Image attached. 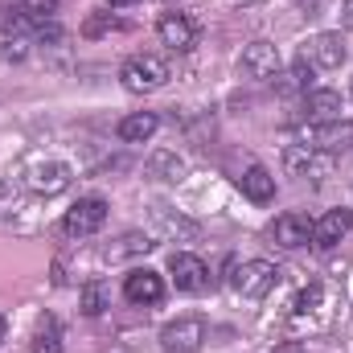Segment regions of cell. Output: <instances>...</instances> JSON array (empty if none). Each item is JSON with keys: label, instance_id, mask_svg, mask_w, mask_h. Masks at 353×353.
<instances>
[{"label": "cell", "instance_id": "6da1fadb", "mask_svg": "<svg viewBox=\"0 0 353 353\" xmlns=\"http://www.w3.org/2000/svg\"><path fill=\"white\" fill-rule=\"evenodd\" d=\"M119 83L132 94H148V90H161L169 83V66L157 54H136V58H128L119 66Z\"/></svg>", "mask_w": 353, "mask_h": 353}, {"label": "cell", "instance_id": "7a4b0ae2", "mask_svg": "<svg viewBox=\"0 0 353 353\" xmlns=\"http://www.w3.org/2000/svg\"><path fill=\"white\" fill-rule=\"evenodd\" d=\"M275 283H279V271H275V263H267V259H247V263H234V271H230V288L239 296H247V300L271 296Z\"/></svg>", "mask_w": 353, "mask_h": 353}, {"label": "cell", "instance_id": "3957f363", "mask_svg": "<svg viewBox=\"0 0 353 353\" xmlns=\"http://www.w3.org/2000/svg\"><path fill=\"white\" fill-rule=\"evenodd\" d=\"M300 144L325 152V157H337V152H350L353 148V119H325V123H308L300 132Z\"/></svg>", "mask_w": 353, "mask_h": 353}, {"label": "cell", "instance_id": "277c9868", "mask_svg": "<svg viewBox=\"0 0 353 353\" xmlns=\"http://www.w3.org/2000/svg\"><path fill=\"white\" fill-rule=\"evenodd\" d=\"M205 337H210L205 316H176L161 333V350L165 353H197L205 345Z\"/></svg>", "mask_w": 353, "mask_h": 353}, {"label": "cell", "instance_id": "5b68a950", "mask_svg": "<svg viewBox=\"0 0 353 353\" xmlns=\"http://www.w3.org/2000/svg\"><path fill=\"white\" fill-rule=\"evenodd\" d=\"M283 169H288V176L321 185L325 176H333V157H325V152H316L308 144H288L283 148Z\"/></svg>", "mask_w": 353, "mask_h": 353}, {"label": "cell", "instance_id": "8992f818", "mask_svg": "<svg viewBox=\"0 0 353 353\" xmlns=\"http://www.w3.org/2000/svg\"><path fill=\"white\" fill-rule=\"evenodd\" d=\"M157 37H161L169 50H176V54H189V50L201 41V25H197V17H189V12H161Z\"/></svg>", "mask_w": 353, "mask_h": 353}, {"label": "cell", "instance_id": "52a82bcc", "mask_svg": "<svg viewBox=\"0 0 353 353\" xmlns=\"http://www.w3.org/2000/svg\"><path fill=\"white\" fill-rule=\"evenodd\" d=\"M279 50L271 46V41H247L243 46V54H239V70L247 74V79H255V83H271V79H279Z\"/></svg>", "mask_w": 353, "mask_h": 353}, {"label": "cell", "instance_id": "ba28073f", "mask_svg": "<svg viewBox=\"0 0 353 353\" xmlns=\"http://www.w3.org/2000/svg\"><path fill=\"white\" fill-rule=\"evenodd\" d=\"M103 222H107V201L103 197H83V201H74L66 210L62 230L74 234V239H90L94 230H103Z\"/></svg>", "mask_w": 353, "mask_h": 353}, {"label": "cell", "instance_id": "9c48e42d", "mask_svg": "<svg viewBox=\"0 0 353 353\" xmlns=\"http://www.w3.org/2000/svg\"><path fill=\"white\" fill-rule=\"evenodd\" d=\"M271 239H275L283 251H300V247L312 243V218L288 210V214H279V218L271 222Z\"/></svg>", "mask_w": 353, "mask_h": 353}, {"label": "cell", "instance_id": "30bf717a", "mask_svg": "<svg viewBox=\"0 0 353 353\" xmlns=\"http://www.w3.org/2000/svg\"><path fill=\"white\" fill-rule=\"evenodd\" d=\"M304 58H308L312 66H321V70H341L345 58H350V46H345L341 33H316V37L308 41V50H304Z\"/></svg>", "mask_w": 353, "mask_h": 353}, {"label": "cell", "instance_id": "8fae6325", "mask_svg": "<svg viewBox=\"0 0 353 353\" xmlns=\"http://www.w3.org/2000/svg\"><path fill=\"white\" fill-rule=\"evenodd\" d=\"M169 275H173L176 292H205L210 288V267L197 255H185V251L169 259Z\"/></svg>", "mask_w": 353, "mask_h": 353}, {"label": "cell", "instance_id": "7c38bea8", "mask_svg": "<svg viewBox=\"0 0 353 353\" xmlns=\"http://www.w3.org/2000/svg\"><path fill=\"white\" fill-rule=\"evenodd\" d=\"M70 181H74V169H70L66 161H41V165H33V173H29V189L54 197V193L70 189Z\"/></svg>", "mask_w": 353, "mask_h": 353}, {"label": "cell", "instance_id": "4fadbf2b", "mask_svg": "<svg viewBox=\"0 0 353 353\" xmlns=\"http://www.w3.org/2000/svg\"><path fill=\"white\" fill-rule=\"evenodd\" d=\"M123 296H128L132 304H161V300H165V279H161L157 271H148V267H136V271H128V279H123Z\"/></svg>", "mask_w": 353, "mask_h": 353}, {"label": "cell", "instance_id": "5bb4252c", "mask_svg": "<svg viewBox=\"0 0 353 353\" xmlns=\"http://www.w3.org/2000/svg\"><path fill=\"white\" fill-rule=\"evenodd\" d=\"M350 226H353L350 210H329L325 218L312 222V247H316V251H333V247L350 234Z\"/></svg>", "mask_w": 353, "mask_h": 353}, {"label": "cell", "instance_id": "9a60e30c", "mask_svg": "<svg viewBox=\"0 0 353 353\" xmlns=\"http://www.w3.org/2000/svg\"><path fill=\"white\" fill-rule=\"evenodd\" d=\"M157 128H161V119H157L152 111H136V115L119 119V140H123V144H144V140L157 136Z\"/></svg>", "mask_w": 353, "mask_h": 353}, {"label": "cell", "instance_id": "2e32d148", "mask_svg": "<svg viewBox=\"0 0 353 353\" xmlns=\"http://www.w3.org/2000/svg\"><path fill=\"white\" fill-rule=\"evenodd\" d=\"M239 185H243V193H247L255 205H267V201L275 197V176L267 173L263 165H251V169L243 173V181H239Z\"/></svg>", "mask_w": 353, "mask_h": 353}, {"label": "cell", "instance_id": "e0dca14e", "mask_svg": "<svg viewBox=\"0 0 353 353\" xmlns=\"http://www.w3.org/2000/svg\"><path fill=\"white\" fill-rule=\"evenodd\" d=\"M304 111H308L316 123L341 119V94H337V90H308V94H304Z\"/></svg>", "mask_w": 353, "mask_h": 353}, {"label": "cell", "instance_id": "ac0fdd59", "mask_svg": "<svg viewBox=\"0 0 353 353\" xmlns=\"http://www.w3.org/2000/svg\"><path fill=\"white\" fill-rule=\"evenodd\" d=\"M37 17H29L21 4H0V33H8V37H21V33H37Z\"/></svg>", "mask_w": 353, "mask_h": 353}, {"label": "cell", "instance_id": "d6986e66", "mask_svg": "<svg viewBox=\"0 0 353 353\" xmlns=\"http://www.w3.org/2000/svg\"><path fill=\"white\" fill-rule=\"evenodd\" d=\"M79 308H83V316H103V312L111 308V292H107V283H99V279L83 283V292H79Z\"/></svg>", "mask_w": 353, "mask_h": 353}, {"label": "cell", "instance_id": "ffe728a7", "mask_svg": "<svg viewBox=\"0 0 353 353\" xmlns=\"http://www.w3.org/2000/svg\"><path fill=\"white\" fill-rule=\"evenodd\" d=\"M33 353H62V329H58V321L50 312L33 329Z\"/></svg>", "mask_w": 353, "mask_h": 353}, {"label": "cell", "instance_id": "44dd1931", "mask_svg": "<svg viewBox=\"0 0 353 353\" xmlns=\"http://www.w3.org/2000/svg\"><path fill=\"white\" fill-rule=\"evenodd\" d=\"M152 247H157V243H152L148 234H123V239H119L115 247H107L103 255H107V259L115 263V259H128V255H148Z\"/></svg>", "mask_w": 353, "mask_h": 353}, {"label": "cell", "instance_id": "7402d4cb", "mask_svg": "<svg viewBox=\"0 0 353 353\" xmlns=\"http://www.w3.org/2000/svg\"><path fill=\"white\" fill-rule=\"evenodd\" d=\"M148 169L161 176V181H181V176H185V161H181L176 152H157V157L148 161Z\"/></svg>", "mask_w": 353, "mask_h": 353}, {"label": "cell", "instance_id": "603a6c76", "mask_svg": "<svg viewBox=\"0 0 353 353\" xmlns=\"http://www.w3.org/2000/svg\"><path fill=\"white\" fill-rule=\"evenodd\" d=\"M308 79H312V62H308V58H300V62L283 74L279 90H283V94H292V90H304V94H308Z\"/></svg>", "mask_w": 353, "mask_h": 353}, {"label": "cell", "instance_id": "cb8c5ba5", "mask_svg": "<svg viewBox=\"0 0 353 353\" xmlns=\"http://www.w3.org/2000/svg\"><path fill=\"white\" fill-rule=\"evenodd\" d=\"M111 29H123V21H115L111 12H90L87 21H83V37H103Z\"/></svg>", "mask_w": 353, "mask_h": 353}, {"label": "cell", "instance_id": "d4e9b609", "mask_svg": "<svg viewBox=\"0 0 353 353\" xmlns=\"http://www.w3.org/2000/svg\"><path fill=\"white\" fill-rule=\"evenodd\" d=\"M29 17H37V21H50L54 12H58V0H17Z\"/></svg>", "mask_w": 353, "mask_h": 353}, {"label": "cell", "instance_id": "484cf974", "mask_svg": "<svg viewBox=\"0 0 353 353\" xmlns=\"http://www.w3.org/2000/svg\"><path fill=\"white\" fill-rule=\"evenodd\" d=\"M37 41H62V29H58L54 21H41V25H37Z\"/></svg>", "mask_w": 353, "mask_h": 353}, {"label": "cell", "instance_id": "4316f807", "mask_svg": "<svg viewBox=\"0 0 353 353\" xmlns=\"http://www.w3.org/2000/svg\"><path fill=\"white\" fill-rule=\"evenodd\" d=\"M0 58H4V62H21V58H25V46H21V41H8V46L0 50Z\"/></svg>", "mask_w": 353, "mask_h": 353}, {"label": "cell", "instance_id": "83f0119b", "mask_svg": "<svg viewBox=\"0 0 353 353\" xmlns=\"http://www.w3.org/2000/svg\"><path fill=\"white\" fill-rule=\"evenodd\" d=\"M271 353H308V350H304L300 341H283V345H275Z\"/></svg>", "mask_w": 353, "mask_h": 353}, {"label": "cell", "instance_id": "f1b7e54d", "mask_svg": "<svg viewBox=\"0 0 353 353\" xmlns=\"http://www.w3.org/2000/svg\"><path fill=\"white\" fill-rule=\"evenodd\" d=\"M341 25H353V0L341 4Z\"/></svg>", "mask_w": 353, "mask_h": 353}, {"label": "cell", "instance_id": "f546056e", "mask_svg": "<svg viewBox=\"0 0 353 353\" xmlns=\"http://www.w3.org/2000/svg\"><path fill=\"white\" fill-rule=\"evenodd\" d=\"M111 8H128V4H140V0H107Z\"/></svg>", "mask_w": 353, "mask_h": 353}, {"label": "cell", "instance_id": "4dcf8cb0", "mask_svg": "<svg viewBox=\"0 0 353 353\" xmlns=\"http://www.w3.org/2000/svg\"><path fill=\"white\" fill-rule=\"evenodd\" d=\"M226 4H234V8H247V4H263V0H226Z\"/></svg>", "mask_w": 353, "mask_h": 353}, {"label": "cell", "instance_id": "1f68e13d", "mask_svg": "<svg viewBox=\"0 0 353 353\" xmlns=\"http://www.w3.org/2000/svg\"><path fill=\"white\" fill-rule=\"evenodd\" d=\"M4 337H8V321L0 316V345H4Z\"/></svg>", "mask_w": 353, "mask_h": 353}]
</instances>
